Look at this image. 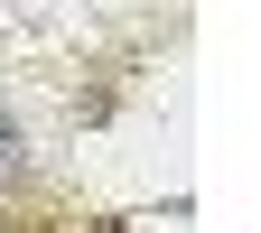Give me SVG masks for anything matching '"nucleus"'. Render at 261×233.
<instances>
[{
  "mask_svg": "<svg viewBox=\"0 0 261 233\" xmlns=\"http://www.w3.org/2000/svg\"><path fill=\"white\" fill-rule=\"evenodd\" d=\"M19 149H28V140H19V121H10V112H0V177H10V168H19Z\"/></svg>",
  "mask_w": 261,
  "mask_h": 233,
  "instance_id": "nucleus-1",
  "label": "nucleus"
}]
</instances>
